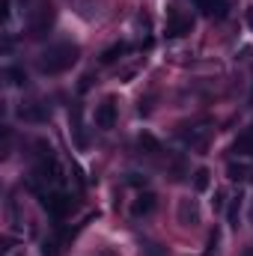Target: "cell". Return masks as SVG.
Wrapping results in <instances>:
<instances>
[{"label":"cell","mask_w":253,"mask_h":256,"mask_svg":"<svg viewBox=\"0 0 253 256\" xmlns=\"http://www.w3.org/2000/svg\"><path fill=\"white\" fill-rule=\"evenodd\" d=\"M78 60V48L74 45H68V42H63V45H51L48 51H45V57H42V72H63V68H68V66Z\"/></svg>","instance_id":"cell-1"},{"label":"cell","mask_w":253,"mask_h":256,"mask_svg":"<svg viewBox=\"0 0 253 256\" xmlns=\"http://www.w3.org/2000/svg\"><path fill=\"white\" fill-rule=\"evenodd\" d=\"M114 102L108 98V102H102L98 108H96V126H102V128H110L114 126Z\"/></svg>","instance_id":"cell-2"},{"label":"cell","mask_w":253,"mask_h":256,"mask_svg":"<svg viewBox=\"0 0 253 256\" xmlns=\"http://www.w3.org/2000/svg\"><path fill=\"white\" fill-rule=\"evenodd\" d=\"M236 152L238 155H253V128L248 134H242V140H236Z\"/></svg>","instance_id":"cell-3"},{"label":"cell","mask_w":253,"mask_h":256,"mask_svg":"<svg viewBox=\"0 0 253 256\" xmlns=\"http://www.w3.org/2000/svg\"><path fill=\"white\" fill-rule=\"evenodd\" d=\"M206 185H208V173L200 170V173H196V188H206Z\"/></svg>","instance_id":"cell-4"},{"label":"cell","mask_w":253,"mask_h":256,"mask_svg":"<svg viewBox=\"0 0 253 256\" xmlns=\"http://www.w3.org/2000/svg\"><path fill=\"white\" fill-rule=\"evenodd\" d=\"M248 21H250V24H253V12H248Z\"/></svg>","instance_id":"cell-5"},{"label":"cell","mask_w":253,"mask_h":256,"mask_svg":"<svg viewBox=\"0 0 253 256\" xmlns=\"http://www.w3.org/2000/svg\"><path fill=\"white\" fill-rule=\"evenodd\" d=\"M244 256H253V250H248V254H244Z\"/></svg>","instance_id":"cell-6"}]
</instances>
